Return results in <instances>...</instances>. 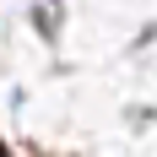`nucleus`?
Wrapping results in <instances>:
<instances>
[]
</instances>
